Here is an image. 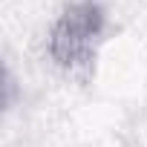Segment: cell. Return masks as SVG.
<instances>
[{
    "label": "cell",
    "mask_w": 147,
    "mask_h": 147,
    "mask_svg": "<svg viewBox=\"0 0 147 147\" xmlns=\"http://www.w3.org/2000/svg\"><path fill=\"white\" fill-rule=\"evenodd\" d=\"M104 23L107 15L95 0H81L69 6L49 32L52 61L69 72H90L95 63V49L104 35Z\"/></svg>",
    "instance_id": "cell-1"
}]
</instances>
